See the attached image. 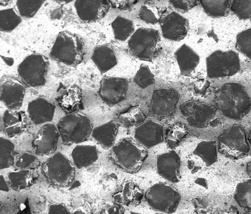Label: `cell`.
Instances as JSON below:
<instances>
[{"mask_svg": "<svg viewBox=\"0 0 251 214\" xmlns=\"http://www.w3.org/2000/svg\"><path fill=\"white\" fill-rule=\"evenodd\" d=\"M215 107L224 116L234 120L245 117L251 110V99L243 85L237 83L224 84L215 97Z\"/></svg>", "mask_w": 251, "mask_h": 214, "instance_id": "obj_1", "label": "cell"}, {"mask_svg": "<svg viewBox=\"0 0 251 214\" xmlns=\"http://www.w3.org/2000/svg\"><path fill=\"white\" fill-rule=\"evenodd\" d=\"M148 157L147 150L129 137L122 139L110 152L113 162L124 172L131 174L141 169Z\"/></svg>", "mask_w": 251, "mask_h": 214, "instance_id": "obj_2", "label": "cell"}, {"mask_svg": "<svg viewBox=\"0 0 251 214\" xmlns=\"http://www.w3.org/2000/svg\"><path fill=\"white\" fill-rule=\"evenodd\" d=\"M57 128L63 143L68 145L85 142L91 136L93 130L90 118L80 112L62 118L58 122Z\"/></svg>", "mask_w": 251, "mask_h": 214, "instance_id": "obj_3", "label": "cell"}, {"mask_svg": "<svg viewBox=\"0 0 251 214\" xmlns=\"http://www.w3.org/2000/svg\"><path fill=\"white\" fill-rule=\"evenodd\" d=\"M84 55L82 39L68 31H62L58 34L50 54L51 58L71 67L80 64Z\"/></svg>", "mask_w": 251, "mask_h": 214, "instance_id": "obj_4", "label": "cell"}, {"mask_svg": "<svg viewBox=\"0 0 251 214\" xmlns=\"http://www.w3.org/2000/svg\"><path fill=\"white\" fill-rule=\"evenodd\" d=\"M42 173L50 184L59 188H67L74 181L75 166L60 152L56 153L41 166Z\"/></svg>", "mask_w": 251, "mask_h": 214, "instance_id": "obj_5", "label": "cell"}, {"mask_svg": "<svg viewBox=\"0 0 251 214\" xmlns=\"http://www.w3.org/2000/svg\"><path fill=\"white\" fill-rule=\"evenodd\" d=\"M129 50L133 56L146 62H152L161 49V37L158 30L140 28L128 41Z\"/></svg>", "mask_w": 251, "mask_h": 214, "instance_id": "obj_6", "label": "cell"}, {"mask_svg": "<svg viewBox=\"0 0 251 214\" xmlns=\"http://www.w3.org/2000/svg\"><path fill=\"white\" fill-rule=\"evenodd\" d=\"M145 198L153 210L162 213L172 214L177 211L181 197L175 187L166 183H158L147 190Z\"/></svg>", "mask_w": 251, "mask_h": 214, "instance_id": "obj_7", "label": "cell"}, {"mask_svg": "<svg viewBox=\"0 0 251 214\" xmlns=\"http://www.w3.org/2000/svg\"><path fill=\"white\" fill-rule=\"evenodd\" d=\"M50 62L48 58L40 54L26 57L18 67L20 80L26 87L44 86L47 82Z\"/></svg>", "mask_w": 251, "mask_h": 214, "instance_id": "obj_8", "label": "cell"}, {"mask_svg": "<svg viewBox=\"0 0 251 214\" xmlns=\"http://www.w3.org/2000/svg\"><path fill=\"white\" fill-rule=\"evenodd\" d=\"M218 150L221 154L231 160H238L247 156L250 150L244 128L234 125L218 137Z\"/></svg>", "mask_w": 251, "mask_h": 214, "instance_id": "obj_9", "label": "cell"}, {"mask_svg": "<svg viewBox=\"0 0 251 214\" xmlns=\"http://www.w3.org/2000/svg\"><path fill=\"white\" fill-rule=\"evenodd\" d=\"M181 114L191 127L204 129L217 127L220 121L216 107L198 101H187L180 107Z\"/></svg>", "mask_w": 251, "mask_h": 214, "instance_id": "obj_10", "label": "cell"}, {"mask_svg": "<svg viewBox=\"0 0 251 214\" xmlns=\"http://www.w3.org/2000/svg\"><path fill=\"white\" fill-rule=\"evenodd\" d=\"M207 76L209 79L231 77L241 69L238 54L232 51H217L206 59Z\"/></svg>", "mask_w": 251, "mask_h": 214, "instance_id": "obj_11", "label": "cell"}, {"mask_svg": "<svg viewBox=\"0 0 251 214\" xmlns=\"http://www.w3.org/2000/svg\"><path fill=\"white\" fill-rule=\"evenodd\" d=\"M180 99L174 88H162L153 91L150 102V111L153 116L163 120L174 115Z\"/></svg>", "mask_w": 251, "mask_h": 214, "instance_id": "obj_12", "label": "cell"}, {"mask_svg": "<svg viewBox=\"0 0 251 214\" xmlns=\"http://www.w3.org/2000/svg\"><path fill=\"white\" fill-rule=\"evenodd\" d=\"M26 86L20 80L4 76L1 80V101L7 109L18 111L23 106Z\"/></svg>", "mask_w": 251, "mask_h": 214, "instance_id": "obj_13", "label": "cell"}, {"mask_svg": "<svg viewBox=\"0 0 251 214\" xmlns=\"http://www.w3.org/2000/svg\"><path fill=\"white\" fill-rule=\"evenodd\" d=\"M217 143L212 141H204L199 143L188 158V169L195 173L203 167H209L218 161Z\"/></svg>", "mask_w": 251, "mask_h": 214, "instance_id": "obj_14", "label": "cell"}, {"mask_svg": "<svg viewBox=\"0 0 251 214\" xmlns=\"http://www.w3.org/2000/svg\"><path fill=\"white\" fill-rule=\"evenodd\" d=\"M128 81L120 78H105L100 81L99 95L108 106H115L124 101L128 90Z\"/></svg>", "mask_w": 251, "mask_h": 214, "instance_id": "obj_15", "label": "cell"}, {"mask_svg": "<svg viewBox=\"0 0 251 214\" xmlns=\"http://www.w3.org/2000/svg\"><path fill=\"white\" fill-rule=\"evenodd\" d=\"M60 137L55 125L46 124L38 131L32 142L34 153L37 156H50L56 154Z\"/></svg>", "mask_w": 251, "mask_h": 214, "instance_id": "obj_16", "label": "cell"}, {"mask_svg": "<svg viewBox=\"0 0 251 214\" xmlns=\"http://www.w3.org/2000/svg\"><path fill=\"white\" fill-rule=\"evenodd\" d=\"M164 37L171 41H180L187 35L189 21L176 12H171L160 22Z\"/></svg>", "mask_w": 251, "mask_h": 214, "instance_id": "obj_17", "label": "cell"}, {"mask_svg": "<svg viewBox=\"0 0 251 214\" xmlns=\"http://www.w3.org/2000/svg\"><path fill=\"white\" fill-rule=\"evenodd\" d=\"M181 158L178 153L172 150L159 156L156 160L158 174L172 183H178L181 179Z\"/></svg>", "mask_w": 251, "mask_h": 214, "instance_id": "obj_18", "label": "cell"}, {"mask_svg": "<svg viewBox=\"0 0 251 214\" xmlns=\"http://www.w3.org/2000/svg\"><path fill=\"white\" fill-rule=\"evenodd\" d=\"M134 136L140 145L150 149L164 142V129L158 122L149 120L135 128Z\"/></svg>", "mask_w": 251, "mask_h": 214, "instance_id": "obj_19", "label": "cell"}, {"mask_svg": "<svg viewBox=\"0 0 251 214\" xmlns=\"http://www.w3.org/2000/svg\"><path fill=\"white\" fill-rule=\"evenodd\" d=\"M111 6V2L107 0H77L75 3L78 17L85 22H94L102 20L105 17Z\"/></svg>", "mask_w": 251, "mask_h": 214, "instance_id": "obj_20", "label": "cell"}, {"mask_svg": "<svg viewBox=\"0 0 251 214\" xmlns=\"http://www.w3.org/2000/svg\"><path fill=\"white\" fill-rule=\"evenodd\" d=\"M54 104L40 97L28 105L27 112L29 118L37 126L48 124L53 120L55 112Z\"/></svg>", "mask_w": 251, "mask_h": 214, "instance_id": "obj_21", "label": "cell"}, {"mask_svg": "<svg viewBox=\"0 0 251 214\" xmlns=\"http://www.w3.org/2000/svg\"><path fill=\"white\" fill-rule=\"evenodd\" d=\"M1 131L8 138L18 136L26 129V115L22 111L7 109L1 117Z\"/></svg>", "mask_w": 251, "mask_h": 214, "instance_id": "obj_22", "label": "cell"}, {"mask_svg": "<svg viewBox=\"0 0 251 214\" xmlns=\"http://www.w3.org/2000/svg\"><path fill=\"white\" fill-rule=\"evenodd\" d=\"M113 197L115 202L123 207H134L142 202L144 193L134 182L126 181L120 186Z\"/></svg>", "mask_w": 251, "mask_h": 214, "instance_id": "obj_23", "label": "cell"}, {"mask_svg": "<svg viewBox=\"0 0 251 214\" xmlns=\"http://www.w3.org/2000/svg\"><path fill=\"white\" fill-rule=\"evenodd\" d=\"M119 127L116 121H109L93 129L91 136L104 149H111L115 145Z\"/></svg>", "mask_w": 251, "mask_h": 214, "instance_id": "obj_24", "label": "cell"}, {"mask_svg": "<svg viewBox=\"0 0 251 214\" xmlns=\"http://www.w3.org/2000/svg\"><path fill=\"white\" fill-rule=\"evenodd\" d=\"M91 58L101 74L111 70L118 63L113 49L108 44L100 45L94 49Z\"/></svg>", "mask_w": 251, "mask_h": 214, "instance_id": "obj_25", "label": "cell"}, {"mask_svg": "<svg viewBox=\"0 0 251 214\" xmlns=\"http://www.w3.org/2000/svg\"><path fill=\"white\" fill-rule=\"evenodd\" d=\"M100 152L96 146L78 145L73 150L71 157L74 166L84 169L95 163L99 159Z\"/></svg>", "mask_w": 251, "mask_h": 214, "instance_id": "obj_26", "label": "cell"}, {"mask_svg": "<svg viewBox=\"0 0 251 214\" xmlns=\"http://www.w3.org/2000/svg\"><path fill=\"white\" fill-rule=\"evenodd\" d=\"M175 55L180 73L183 76L190 75L200 63L199 55L185 44L176 51Z\"/></svg>", "mask_w": 251, "mask_h": 214, "instance_id": "obj_27", "label": "cell"}, {"mask_svg": "<svg viewBox=\"0 0 251 214\" xmlns=\"http://www.w3.org/2000/svg\"><path fill=\"white\" fill-rule=\"evenodd\" d=\"M57 102L61 109L68 114L79 112L83 105L81 89L76 86L66 89L64 93L58 98Z\"/></svg>", "mask_w": 251, "mask_h": 214, "instance_id": "obj_28", "label": "cell"}, {"mask_svg": "<svg viewBox=\"0 0 251 214\" xmlns=\"http://www.w3.org/2000/svg\"><path fill=\"white\" fill-rule=\"evenodd\" d=\"M37 178L33 171L17 170L8 174V183L10 188L20 191L33 186Z\"/></svg>", "mask_w": 251, "mask_h": 214, "instance_id": "obj_29", "label": "cell"}, {"mask_svg": "<svg viewBox=\"0 0 251 214\" xmlns=\"http://www.w3.org/2000/svg\"><path fill=\"white\" fill-rule=\"evenodd\" d=\"M232 2V1L228 0H202L200 1L204 11L209 16L213 18L227 17L230 10Z\"/></svg>", "mask_w": 251, "mask_h": 214, "instance_id": "obj_30", "label": "cell"}, {"mask_svg": "<svg viewBox=\"0 0 251 214\" xmlns=\"http://www.w3.org/2000/svg\"><path fill=\"white\" fill-rule=\"evenodd\" d=\"M13 166L17 170H35L40 166V161L34 153L23 151L15 155Z\"/></svg>", "mask_w": 251, "mask_h": 214, "instance_id": "obj_31", "label": "cell"}, {"mask_svg": "<svg viewBox=\"0 0 251 214\" xmlns=\"http://www.w3.org/2000/svg\"><path fill=\"white\" fill-rule=\"evenodd\" d=\"M111 25L115 39L120 41H125L135 32L133 22L122 17H118Z\"/></svg>", "mask_w": 251, "mask_h": 214, "instance_id": "obj_32", "label": "cell"}, {"mask_svg": "<svg viewBox=\"0 0 251 214\" xmlns=\"http://www.w3.org/2000/svg\"><path fill=\"white\" fill-rule=\"evenodd\" d=\"M22 22V17L14 8L0 11V30L1 32L9 33L13 31Z\"/></svg>", "mask_w": 251, "mask_h": 214, "instance_id": "obj_33", "label": "cell"}, {"mask_svg": "<svg viewBox=\"0 0 251 214\" xmlns=\"http://www.w3.org/2000/svg\"><path fill=\"white\" fill-rule=\"evenodd\" d=\"M234 198L240 207L251 210V179L238 183L235 187Z\"/></svg>", "mask_w": 251, "mask_h": 214, "instance_id": "obj_34", "label": "cell"}, {"mask_svg": "<svg viewBox=\"0 0 251 214\" xmlns=\"http://www.w3.org/2000/svg\"><path fill=\"white\" fill-rule=\"evenodd\" d=\"M187 134L188 130L185 125L180 123L172 125L168 129L165 135V140L168 147L174 149Z\"/></svg>", "mask_w": 251, "mask_h": 214, "instance_id": "obj_35", "label": "cell"}, {"mask_svg": "<svg viewBox=\"0 0 251 214\" xmlns=\"http://www.w3.org/2000/svg\"><path fill=\"white\" fill-rule=\"evenodd\" d=\"M15 155L14 144L1 137L0 138V169H8L13 166Z\"/></svg>", "mask_w": 251, "mask_h": 214, "instance_id": "obj_36", "label": "cell"}, {"mask_svg": "<svg viewBox=\"0 0 251 214\" xmlns=\"http://www.w3.org/2000/svg\"><path fill=\"white\" fill-rule=\"evenodd\" d=\"M45 1H22L19 0L16 3L19 13L25 19L33 18L41 8Z\"/></svg>", "mask_w": 251, "mask_h": 214, "instance_id": "obj_37", "label": "cell"}, {"mask_svg": "<svg viewBox=\"0 0 251 214\" xmlns=\"http://www.w3.org/2000/svg\"><path fill=\"white\" fill-rule=\"evenodd\" d=\"M134 83L140 88L145 89L155 83L154 76L147 66H141L134 78Z\"/></svg>", "mask_w": 251, "mask_h": 214, "instance_id": "obj_38", "label": "cell"}, {"mask_svg": "<svg viewBox=\"0 0 251 214\" xmlns=\"http://www.w3.org/2000/svg\"><path fill=\"white\" fill-rule=\"evenodd\" d=\"M235 48L245 56L251 58V27L237 35Z\"/></svg>", "mask_w": 251, "mask_h": 214, "instance_id": "obj_39", "label": "cell"}, {"mask_svg": "<svg viewBox=\"0 0 251 214\" xmlns=\"http://www.w3.org/2000/svg\"><path fill=\"white\" fill-rule=\"evenodd\" d=\"M230 10L239 20L251 21V0L232 1Z\"/></svg>", "mask_w": 251, "mask_h": 214, "instance_id": "obj_40", "label": "cell"}, {"mask_svg": "<svg viewBox=\"0 0 251 214\" xmlns=\"http://www.w3.org/2000/svg\"><path fill=\"white\" fill-rule=\"evenodd\" d=\"M139 16L141 20L148 24H155L161 21L158 9L151 5H144L141 7Z\"/></svg>", "mask_w": 251, "mask_h": 214, "instance_id": "obj_41", "label": "cell"}, {"mask_svg": "<svg viewBox=\"0 0 251 214\" xmlns=\"http://www.w3.org/2000/svg\"><path fill=\"white\" fill-rule=\"evenodd\" d=\"M194 211L197 214H207L211 211V203L208 198H195L193 201Z\"/></svg>", "mask_w": 251, "mask_h": 214, "instance_id": "obj_42", "label": "cell"}, {"mask_svg": "<svg viewBox=\"0 0 251 214\" xmlns=\"http://www.w3.org/2000/svg\"><path fill=\"white\" fill-rule=\"evenodd\" d=\"M198 2L195 0H180V1L172 0L170 1L171 4L176 9L184 12H188L197 6L199 4Z\"/></svg>", "mask_w": 251, "mask_h": 214, "instance_id": "obj_43", "label": "cell"}, {"mask_svg": "<svg viewBox=\"0 0 251 214\" xmlns=\"http://www.w3.org/2000/svg\"><path fill=\"white\" fill-rule=\"evenodd\" d=\"M135 124H141L145 120L146 116L138 107H132L128 111Z\"/></svg>", "mask_w": 251, "mask_h": 214, "instance_id": "obj_44", "label": "cell"}, {"mask_svg": "<svg viewBox=\"0 0 251 214\" xmlns=\"http://www.w3.org/2000/svg\"><path fill=\"white\" fill-rule=\"evenodd\" d=\"M124 207L116 202L110 204L104 208L100 214H124Z\"/></svg>", "mask_w": 251, "mask_h": 214, "instance_id": "obj_45", "label": "cell"}, {"mask_svg": "<svg viewBox=\"0 0 251 214\" xmlns=\"http://www.w3.org/2000/svg\"><path fill=\"white\" fill-rule=\"evenodd\" d=\"M210 83L206 80H200L194 85V92L197 95L203 96L206 93Z\"/></svg>", "mask_w": 251, "mask_h": 214, "instance_id": "obj_46", "label": "cell"}, {"mask_svg": "<svg viewBox=\"0 0 251 214\" xmlns=\"http://www.w3.org/2000/svg\"><path fill=\"white\" fill-rule=\"evenodd\" d=\"M48 214H72L68 209L62 204L51 205Z\"/></svg>", "mask_w": 251, "mask_h": 214, "instance_id": "obj_47", "label": "cell"}, {"mask_svg": "<svg viewBox=\"0 0 251 214\" xmlns=\"http://www.w3.org/2000/svg\"><path fill=\"white\" fill-rule=\"evenodd\" d=\"M136 2L135 1H110L113 8L121 9H128Z\"/></svg>", "mask_w": 251, "mask_h": 214, "instance_id": "obj_48", "label": "cell"}, {"mask_svg": "<svg viewBox=\"0 0 251 214\" xmlns=\"http://www.w3.org/2000/svg\"><path fill=\"white\" fill-rule=\"evenodd\" d=\"M214 214H240L238 209L233 206L219 210Z\"/></svg>", "mask_w": 251, "mask_h": 214, "instance_id": "obj_49", "label": "cell"}, {"mask_svg": "<svg viewBox=\"0 0 251 214\" xmlns=\"http://www.w3.org/2000/svg\"><path fill=\"white\" fill-rule=\"evenodd\" d=\"M63 14H64V11H63L62 7H60L54 9L51 12V19L54 20H60L63 16Z\"/></svg>", "mask_w": 251, "mask_h": 214, "instance_id": "obj_50", "label": "cell"}, {"mask_svg": "<svg viewBox=\"0 0 251 214\" xmlns=\"http://www.w3.org/2000/svg\"><path fill=\"white\" fill-rule=\"evenodd\" d=\"M0 189L4 192H8L10 190L9 186L2 175L0 176Z\"/></svg>", "mask_w": 251, "mask_h": 214, "instance_id": "obj_51", "label": "cell"}, {"mask_svg": "<svg viewBox=\"0 0 251 214\" xmlns=\"http://www.w3.org/2000/svg\"><path fill=\"white\" fill-rule=\"evenodd\" d=\"M246 171L247 174L251 177V161L249 162L246 165Z\"/></svg>", "mask_w": 251, "mask_h": 214, "instance_id": "obj_52", "label": "cell"}, {"mask_svg": "<svg viewBox=\"0 0 251 214\" xmlns=\"http://www.w3.org/2000/svg\"><path fill=\"white\" fill-rule=\"evenodd\" d=\"M248 141L251 145V128L250 129L249 133V135H248Z\"/></svg>", "mask_w": 251, "mask_h": 214, "instance_id": "obj_53", "label": "cell"}, {"mask_svg": "<svg viewBox=\"0 0 251 214\" xmlns=\"http://www.w3.org/2000/svg\"><path fill=\"white\" fill-rule=\"evenodd\" d=\"M245 214H251V210L247 212Z\"/></svg>", "mask_w": 251, "mask_h": 214, "instance_id": "obj_54", "label": "cell"}, {"mask_svg": "<svg viewBox=\"0 0 251 214\" xmlns=\"http://www.w3.org/2000/svg\"><path fill=\"white\" fill-rule=\"evenodd\" d=\"M155 214H164V213H156Z\"/></svg>", "mask_w": 251, "mask_h": 214, "instance_id": "obj_55", "label": "cell"}]
</instances>
